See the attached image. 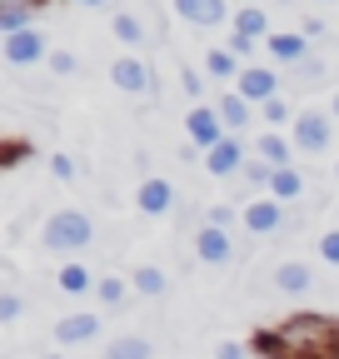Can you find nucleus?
I'll return each instance as SVG.
<instances>
[{
	"instance_id": "1",
	"label": "nucleus",
	"mask_w": 339,
	"mask_h": 359,
	"mask_svg": "<svg viewBox=\"0 0 339 359\" xmlns=\"http://www.w3.org/2000/svg\"><path fill=\"white\" fill-rule=\"evenodd\" d=\"M254 349L265 359H339V314H289L279 330H260Z\"/></svg>"
},
{
	"instance_id": "2",
	"label": "nucleus",
	"mask_w": 339,
	"mask_h": 359,
	"mask_svg": "<svg viewBox=\"0 0 339 359\" xmlns=\"http://www.w3.org/2000/svg\"><path fill=\"white\" fill-rule=\"evenodd\" d=\"M95 240V219L85 210H55L46 224H40V245L55 250V255H75Z\"/></svg>"
},
{
	"instance_id": "3",
	"label": "nucleus",
	"mask_w": 339,
	"mask_h": 359,
	"mask_svg": "<svg viewBox=\"0 0 339 359\" xmlns=\"http://www.w3.org/2000/svg\"><path fill=\"white\" fill-rule=\"evenodd\" d=\"M289 130H294V150L300 155H319L334 140V115L329 110H300V120H294Z\"/></svg>"
},
{
	"instance_id": "4",
	"label": "nucleus",
	"mask_w": 339,
	"mask_h": 359,
	"mask_svg": "<svg viewBox=\"0 0 339 359\" xmlns=\"http://www.w3.org/2000/svg\"><path fill=\"white\" fill-rule=\"evenodd\" d=\"M0 55H6V65H40V60H50V40H46V30L40 25H30V30H15V35H6L0 40Z\"/></svg>"
},
{
	"instance_id": "5",
	"label": "nucleus",
	"mask_w": 339,
	"mask_h": 359,
	"mask_svg": "<svg viewBox=\"0 0 339 359\" xmlns=\"http://www.w3.org/2000/svg\"><path fill=\"white\" fill-rule=\"evenodd\" d=\"M185 135H190V145H200V150L209 155L230 130H225V120H220L215 105H190V115H185Z\"/></svg>"
},
{
	"instance_id": "6",
	"label": "nucleus",
	"mask_w": 339,
	"mask_h": 359,
	"mask_svg": "<svg viewBox=\"0 0 339 359\" xmlns=\"http://www.w3.org/2000/svg\"><path fill=\"white\" fill-rule=\"evenodd\" d=\"M110 80L125 90V95H155V70L140 60V55H120L110 65Z\"/></svg>"
},
{
	"instance_id": "7",
	"label": "nucleus",
	"mask_w": 339,
	"mask_h": 359,
	"mask_svg": "<svg viewBox=\"0 0 339 359\" xmlns=\"http://www.w3.org/2000/svg\"><path fill=\"white\" fill-rule=\"evenodd\" d=\"M240 219H244V230H249V235H279V230H284V205H279L275 195L249 200V205L240 210Z\"/></svg>"
},
{
	"instance_id": "8",
	"label": "nucleus",
	"mask_w": 339,
	"mask_h": 359,
	"mask_svg": "<svg viewBox=\"0 0 339 359\" xmlns=\"http://www.w3.org/2000/svg\"><path fill=\"white\" fill-rule=\"evenodd\" d=\"M310 35L305 30H275L270 40H265V50H270V60H279V65H300V60H310L314 50H310Z\"/></svg>"
},
{
	"instance_id": "9",
	"label": "nucleus",
	"mask_w": 339,
	"mask_h": 359,
	"mask_svg": "<svg viewBox=\"0 0 339 359\" xmlns=\"http://www.w3.org/2000/svg\"><path fill=\"white\" fill-rule=\"evenodd\" d=\"M195 255H200V264H230V259H235V240H230V230H220V224H200Z\"/></svg>"
},
{
	"instance_id": "10",
	"label": "nucleus",
	"mask_w": 339,
	"mask_h": 359,
	"mask_svg": "<svg viewBox=\"0 0 339 359\" xmlns=\"http://www.w3.org/2000/svg\"><path fill=\"white\" fill-rule=\"evenodd\" d=\"M240 95H244L249 105H270V100L279 95V75H275L270 65H249V70H240Z\"/></svg>"
},
{
	"instance_id": "11",
	"label": "nucleus",
	"mask_w": 339,
	"mask_h": 359,
	"mask_svg": "<svg viewBox=\"0 0 339 359\" xmlns=\"http://www.w3.org/2000/svg\"><path fill=\"white\" fill-rule=\"evenodd\" d=\"M244 165H249V160H244V140H240V135H225V140L205 155V170L220 175V180H225V175H240Z\"/></svg>"
},
{
	"instance_id": "12",
	"label": "nucleus",
	"mask_w": 339,
	"mask_h": 359,
	"mask_svg": "<svg viewBox=\"0 0 339 359\" xmlns=\"http://www.w3.org/2000/svg\"><path fill=\"white\" fill-rule=\"evenodd\" d=\"M175 15L200 25V30H209V25H220L230 15V0H175Z\"/></svg>"
},
{
	"instance_id": "13",
	"label": "nucleus",
	"mask_w": 339,
	"mask_h": 359,
	"mask_svg": "<svg viewBox=\"0 0 339 359\" xmlns=\"http://www.w3.org/2000/svg\"><path fill=\"white\" fill-rule=\"evenodd\" d=\"M254 160H265L275 170L294 165V135H279V130H265L260 140H254Z\"/></svg>"
},
{
	"instance_id": "14",
	"label": "nucleus",
	"mask_w": 339,
	"mask_h": 359,
	"mask_svg": "<svg viewBox=\"0 0 339 359\" xmlns=\"http://www.w3.org/2000/svg\"><path fill=\"white\" fill-rule=\"evenodd\" d=\"M135 205H140V215H170V210H175V185L150 175L145 185L135 190Z\"/></svg>"
},
{
	"instance_id": "15",
	"label": "nucleus",
	"mask_w": 339,
	"mask_h": 359,
	"mask_svg": "<svg viewBox=\"0 0 339 359\" xmlns=\"http://www.w3.org/2000/svg\"><path fill=\"white\" fill-rule=\"evenodd\" d=\"M100 334V314H65V320H55V339L60 344H85Z\"/></svg>"
},
{
	"instance_id": "16",
	"label": "nucleus",
	"mask_w": 339,
	"mask_h": 359,
	"mask_svg": "<svg viewBox=\"0 0 339 359\" xmlns=\"http://www.w3.org/2000/svg\"><path fill=\"white\" fill-rule=\"evenodd\" d=\"M314 285V269L305 264V259H284L279 269H275V290L279 294H305Z\"/></svg>"
},
{
	"instance_id": "17",
	"label": "nucleus",
	"mask_w": 339,
	"mask_h": 359,
	"mask_svg": "<svg viewBox=\"0 0 339 359\" xmlns=\"http://www.w3.org/2000/svg\"><path fill=\"white\" fill-rule=\"evenodd\" d=\"M215 110H220V120H225V130H230V135H240V130H244V125L254 120V105H249V100L240 95V90L220 95V100H215Z\"/></svg>"
},
{
	"instance_id": "18",
	"label": "nucleus",
	"mask_w": 339,
	"mask_h": 359,
	"mask_svg": "<svg viewBox=\"0 0 339 359\" xmlns=\"http://www.w3.org/2000/svg\"><path fill=\"white\" fill-rule=\"evenodd\" d=\"M235 35H244V40H270L275 30H270V15H265L260 6H240V15H235Z\"/></svg>"
},
{
	"instance_id": "19",
	"label": "nucleus",
	"mask_w": 339,
	"mask_h": 359,
	"mask_svg": "<svg viewBox=\"0 0 339 359\" xmlns=\"http://www.w3.org/2000/svg\"><path fill=\"white\" fill-rule=\"evenodd\" d=\"M110 30H115V40H120V45H150V35H145V20H140L135 11H115Z\"/></svg>"
},
{
	"instance_id": "20",
	"label": "nucleus",
	"mask_w": 339,
	"mask_h": 359,
	"mask_svg": "<svg viewBox=\"0 0 339 359\" xmlns=\"http://www.w3.org/2000/svg\"><path fill=\"white\" fill-rule=\"evenodd\" d=\"M270 195L284 205V200H300L305 195V175L294 170V165H284V170H275V180H270Z\"/></svg>"
},
{
	"instance_id": "21",
	"label": "nucleus",
	"mask_w": 339,
	"mask_h": 359,
	"mask_svg": "<svg viewBox=\"0 0 339 359\" xmlns=\"http://www.w3.org/2000/svg\"><path fill=\"white\" fill-rule=\"evenodd\" d=\"M105 359H155V344H150L145 334H120V339L105 349Z\"/></svg>"
},
{
	"instance_id": "22",
	"label": "nucleus",
	"mask_w": 339,
	"mask_h": 359,
	"mask_svg": "<svg viewBox=\"0 0 339 359\" xmlns=\"http://www.w3.org/2000/svg\"><path fill=\"white\" fill-rule=\"evenodd\" d=\"M30 15H35V6H20V0H0V35L30 30Z\"/></svg>"
},
{
	"instance_id": "23",
	"label": "nucleus",
	"mask_w": 339,
	"mask_h": 359,
	"mask_svg": "<svg viewBox=\"0 0 339 359\" xmlns=\"http://www.w3.org/2000/svg\"><path fill=\"white\" fill-rule=\"evenodd\" d=\"M55 285H60L65 294H85V290H95L100 280H95V275H90V269H85V264H60Z\"/></svg>"
},
{
	"instance_id": "24",
	"label": "nucleus",
	"mask_w": 339,
	"mask_h": 359,
	"mask_svg": "<svg viewBox=\"0 0 339 359\" xmlns=\"http://www.w3.org/2000/svg\"><path fill=\"white\" fill-rule=\"evenodd\" d=\"M130 285H135L140 294H150V299H155V294H165V290H170V275H165L160 264H140L135 275H130Z\"/></svg>"
},
{
	"instance_id": "25",
	"label": "nucleus",
	"mask_w": 339,
	"mask_h": 359,
	"mask_svg": "<svg viewBox=\"0 0 339 359\" xmlns=\"http://www.w3.org/2000/svg\"><path fill=\"white\" fill-rule=\"evenodd\" d=\"M235 60H240L235 50H209L205 55V70L215 75V80H235Z\"/></svg>"
},
{
	"instance_id": "26",
	"label": "nucleus",
	"mask_w": 339,
	"mask_h": 359,
	"mask_svg": "<svg viewBox=\"0 0 339 359\" xmlns=\"http://www.w3.org/2000/svg\"><path fill=\"white\" fill-rule=\"evenodd\" d=\"M260 115L270 120V130H279V125H294V120H300V115L289 110V100H284V95H275L270 105H260Z\"/></svg>"
},
{
	"instance_id": "27",
	"label": "nucleus",
	"mask_w": 339,
	"mask_h": 359,
	"mask_svg": "<svg viewBox=\"0 0 339 359\" xmlns=\"http://www.w3.org/2000/svg\"><path fill=\"white\" fill-rule=\"evenodd\" d=\"M240 175H244V185H254V190L265 185V190H270V180H275V165H265V160H249Z\"/></svg>"
},
{
	"instance_id": "28",
	"label": "nucleus",
	"mask_w": 339,
	"mask_h": 359,
	"mask_svg": "<svg viewBox=\"0 0 339 359\" xmlns=\"http://www.w3.org/2000/svg\"><path fill=\"white\" fill-rule=\"evenodd\" d=\"M95 294H100V304H125L130 285H125V280H100V285H95Z\"/></svg>"
},
{
	"instance_id": "29",
	"label": "nucleus",
	"mask_w": 339,
	"mask_h": 359,
	"mask_svg": "<svg viewBox=\"0 0 339 359\" xmlns=\"http://www.w3.org/2000/svg\"><path fill=\"white\" fill-rule=\"evenodd\" d=\"M46 65H50V70H55V75H60V80H70V75H75V70H80V60H75V55H70V50H50V60H46Z\"/></svg>"
},
{
	"instance_id": "30",
	"label": "nucleus",
	"mask_w": 339,
	"mask_h": 359,
	"mask_svg": "<svg viewBox=\"0 0 339 359\" xmlns=\"http://www.w3.org/2000/svg\"><path fill=\"white\" fill-rule=\"evenodd\" d=\"M294 75H300V85H314V80H324V60H319V55H310V60L294 65Z\"/></svg>"
},
{
	"instance_id": "31",
	"label": "nucleus",
	"mask_w": 339,
	"mask_h": 359,
	"mask_svg": "<svg viewBox=\"0 0 339 359\" xmlns=\"http://www.w3.org/2000/svg\"><path fill=\"white\" fill-rule=\"evenodd\" d=\"M15 320H20V294L6 290V294H0V325H15Z\"/></svg>"
},
{
	"instance_id": "32",
	"label": "nucleus",
	"mask_w": 339,
	"mask_h": 359,
	"mask_svg": "<svg viewBox=\"0 0 339 359\" xmlns=\"http://www.w3.org/2000/svg\"><path fill=\"white\" fill-rule=\"evenodd\" d=\"M180 85H185V95H190V100H195V105H205V100H200V95H205V80H200V75H195V70H190V65H185V70H180Z\"/></svg>"
},
{
	"instance_id": "33",
	"label": "nucleus",
	"mask_w": 339,
	"mask_h": 359,
	"mask_svg": "<svg viewBox=\"0 0 339 359\" xmlns=\"http://www.w3.org/2000/svg\"><path fill=\"white\" fill-rule=\"evenodd\" d=\"M30 155V145L25 140H6V145H0V165H20Z\"/></svg>"
},
{
	"instance_id": "34",
	"label": "nucleus",
	"mask_w": 339,
	"mask_h": 359,
	"mask_svg": "<svg viewBox=\"0 0 339 359\" xmlns=\"http://www.w3.org/2000/svg\"><path fill=\"white\" fill-rule=\"evenodd\" d=\"M205 224H220V230H230L235 224V205H209V219Z\"/></svg>"
},
{
	"instance_id": "35",
	"label": "nucleus",
	"mask_w": 339,
	"mask_h": 359,
	"mask_svg": "<svg viewBox=\"0 0 339 359\" xmlns=\"http://www.w3.org/2000/svg\"><path fill=\"white\" fill-rule=\"evenodd\" d=\"M50 175L55 180H75V160L70 155H50Z\"/></svg>"
},
{
	"instance_id": "36",
	"label": "nucleus",
	"mask_w": 339,
	"mask_h": 359,
	"mask_svg": "<svg viewBox=\"0 0 339 359\" xmlns=\"http://www.w3.org/2000/svg\"><path fill=\"white\" fill-rule=\"evenodd\" d=\"M319 255H324L329 264H339V230H329V235L319 240Z\"/></svg>"
},
{
	"instance_id": "37",
	"label": "nucleus",
	"mask_w": 339,
	"mask_h": 359,
	"mask_svg": "<svg viewBox=\"0 0 339 359\" xmlns=\"http://www.w3.org/2000/svg\"><path fill=\"white\" fill-rule=\"evenodd\" d=\"M215 359H244V344H235V339H220V344H215Z\"/></svg>"
},
{
	"instance_id": "38",
	"label": "nucleus",
	"mask_w": 339,
	"mask_h": 359,
	"mask_svg": "<svg viewBox=\"0 0 339 359\" xmlns=\"http://www.w3.org/2000/svg\"><path fill=\"white\" fill-rule=\"evenodd\" d=\"M300 30H305V35H310V40H324V20H319V15H310V20H305V25H300Z\"/></svg>"
},
{
	"instance_id": "39",
	"label": "nucleus",
	"mask_w": 339,
	"mask_h": 359,
	"mask_svg": "<svg viewBox=\"0 0 339 359\" xmlns=\"http://www.w3.org/2000/svg\"><path fill=\"white\" fill-rule=\"evenodd\" d=\"M230 50H235V55H249V50H254V40H244V35H230Z\"/></svg>"
},
{
	"instance_id": "40",
	"label": "nucleus",
	"mask_w": 339,
	"mask_h": 359,
	"mask_svg": "<svg viewBox=\"0 0 339 359\" xmlns=\"http://www.w3.org/2000/svg\"><path fill=\"white\" fill-rule=\"evenodd\" d=\"M80 6H90V11H105V6H110V0H80Z\"/></svg>"
},
{
	"instance_id": "41",
	"label": "nucleus",
	"mask_w": 339,
	"mask_h": 359,
	"mask_svg": "<svg viewBox=\"0 0 339 359\" xmlns=\"http://www.w3.org/2000/svg\"><path fill=\"white\" fill-rule=\"evenodd\" d=\"M329 115H334V120H339V90H334V100H329Z\"/></svg>"
},
{
	"instance_id": "42",
	"label": "nucleus",
	"mask_w": 339,
	"mask_h": 359,
	"mask_svg": "<svg viewBox=\"0 0 339 359\" xmlns=\"http://www.w3.org/2000/svg\"><path fill=\"white\" fill-rule=\"evenodd\" d=\"M20 6H35V11H40V6H46V0H20Z\"/></svg>"
},
{
	"instance_id": "43",
	"label": "nucleus",
	"mask_w": 339,
	"mask_h": 359,
	"mask_svg": "<svg viewBox=\"0 0 339 359\" xmlns=\"http://www.w3.org/2000/svg\"><path fill=\"white\" fill-rule=\"evenodd\" d=\"M40 359H65V354H40Z\"/></svg>"
},
{
	"instance_id": "44",
	"label": "nucleus",
	"mask_w": 339,
	"mask_h": 359,
	"mask_svg": "<svg viewBox=\"0 0 339 359\" xmlns=\"http://www.w3.org/2000/svg\"><path fill=\"white\" fill-rule=\"evenodd\" d=\"M334 170H339V165H334Z\"/></svg>"
}]
</instances>
